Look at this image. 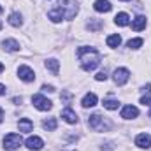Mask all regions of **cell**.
Returning <instances> with one entry per match:
<instances>
[{
    "instance_id": "cell-1",
    "label": "cell",
    "mask_w": 151,
    "mask_h": 151,
    "mask_svg": "<svg viewBox=\"0 0 151 151\" xmlns=\"http://www.w3.org/2000/svg\"><path fill=\"white\" fill-rule=\"evenodd\" d=\"M77 58L81 62V67L90 72V70H95L99 65H100V53L95 49V47H88V46H83L77 49Z\"/></svg>"
},
{
    "instance_id": "cell-2",
    "label": "cell",
    "mask_w": 151,
    "mask_h": 151,
    "mask_svg": "<svg viewBox=\"0 0 151 151\" xmlns=\"http://www.w3.org/2000/svg\"><path fill=\"white\" fill-rule=\"evenodd\" d=\"M88 125H90V128L95 130V132H107V130L111 128V121H109L107 118L100 116V114H91L90 119H88Z\"/></svg>"
},
{
    "instance_id": "cell-3",
    "label": "cell",
    "mask_w": 151,
    "mask_h": 151,
    "mask_svg": "<svg viewBox=\"0 0 151 151\" xmlns=\"http://www.w3.org/2000/svg\"><path fill=\"white\" fill-rule=\"evenodd\" d=\"M58 9L62 11L63 19H72L76 14H77V11H79L76 0H60V7Z\"/></svg>"
},
{
    "instance_id": "cell-4",
    "label": "cell",
    "mask_w": 151,
    "mask_h": 151,
    "mask_svg": "<svg viewBox=\"0 0 151 151\" xmlns=\"http://www.w3.org/2000/svg\"><path fill=\"white\" fill-rule=\"evenodd\" d=\"M2 142H4V148L7 151H14L21 146L23 141H21V135H19V134H7Z\"/></svg>"
},
{
    "instance_id": "cell-5",
    "label": "cell",
    "mask_w": 151,
    "mask_h": 151,
    "mask_svg": "<svg viewBox=\"0 0 151 151\" xmlns=\"http://www.w3.org/2000/svg\"><path fill=\"white\" fill-rule=\"evenodd\" d=\"M32 104H34V107L39 109V111H49L51 107H53V102L51 100H47L44 95H34L32 97Z\"/></svg>"
},
{
    "instance_id": "cell-6",
    "label": "cell",
    "mask_w": 151,
    "mask_h": 151,
    "mask_svg": "<svg viewBox=\"0 0 151 151\" xmlns=\"http://www.w3.org/2000/svg\"><path fill=\"white\" fill-rule=\"evenodd\" d=\"M113 79H114V83H116L118 86H123V84L130 79V72H128V69H125V67L116 69L114 74H113Z\"/></svg>"
},
{
    "instance_id": "cell-7",
    "label": "cell",
    "mask_w": 151,
    "mask_h": 151,
    "mask_svg": "<svg viewBox=\"0 0 151 151\" xmlns=\"http://www.w3.org/2000/svg\"><path fill=\"white\" fill-rule=\"evenodd\" d=\"M18 76H19V79L25 81V83H32V81L35 79L34 70H32L30 67H27V65H21V67L18 69Z\"/></svg>"
},
{
    "instance_id": "cell-8",
    "label": "cell",
    "mask_w": 151,
    "mask_h": 151,
    "mask_svg": "<svg viewBox=\"0 0 151 151\" xmlns=\"http://www.w3.org/2000/svg\"><path fill=\"white\" fill-rule=\"evenodd\" d=\"M27 148L28 150H32V151H39V150H42V146H44V142H42V139L40 137H37V135H30L28 139H27Z\"/></svg>"
},
{
    "instance_id": "cell-9",
    "label": "cell",
    "mask_w": 151,
    "mask_h": 151,
    "mask_svg": "<svg viewBox=\"0 0 151 151\" xmlns=\"http://www.w3.org/2000/svg\"><path fill=\"white\" fill-rule=\"evenodd\" d=\"M135 146H139L142 150H150L151 148V135L150 134H139L135 137Z\"/></svg>"
},
{
    "instance_id": "cell-10",
    "label": "cell",
    "mask_w": 151,
    "mask_h": 151,
    "mask_svg": "<svg viewBox=\"0 0 151 151\" xmlns=\"http://www.w3.org/2000/svg\"><path fill=\"white\" fill-rule=\"evenodd\" d=\"M137 116H139V109L134 107V106H125L121 109V118H125V119H132V118H137Z\"/></svg>"
},
{
    "instance_id": "cell-11",
    "label": "cell",
    "mask_w": 151,
    "mask_h": 151,
    "mask_svg": "<svg viewBox=\"0 0 151 151\" xmlns=\"http://www.w3.org/2000/svg\"><path fill=\"white\" fill-rule=\"evenodd\" d=\"M93 7H95L97 12H109V11L113 9V5H111L109 0H95Z\"/></svg>"
},
{
    "instance_id": "cell-12",
    "label": "cell",
    "mask_w": 151,
    "mask_h": 151,
    "mask_svg": "<svg viewBox=\"0 0 151 151\" xmlns=\"http://www.w3.org/2000/svg\"><path fill=\"white\" fill-rule=\"evenodd\" d=\"M62 118H63L69 125H74V123H77V114H76L70 107H67V109H63V111H62Z\"/></svg>"
},
{
    "instance_id": "cell-13",
    "label": "cell",
    "mask_w": 151,
    "mask_h": 151,
    "mask_svg": "<svg viewBox=\"0 0 151 151\" xmlns=\"http://www.w3.org/2000/svg\"><path fill=\"white\" fill-rule=\"evenodd\" d=\"M114 23H116L118 27H128V25H130V16H128L127 12H118L116 18H114Z\"/></svg>"
},
{
    "instance_id": "cell-14",
    "label": "cell",
    "mask_w": 151,
    "mask_h": 151,
    "mask_svg": "<svg viewBox=\"0 0 151 151\" xmlns=\"http://www.w3.org/2000/svg\"><path fill=\"white\" fill-rule=\"evenodd\" d=\"M97 100H99V99H97V95H95V93H86L81 104H83V107H86V109H88V107L97 106Z\"/></svg>"
},
{
    "instance_id": "cell-15",
    "label": "cell",
    "mask_w": 151,
    "mask_h": 151,
    "mask_svg": "<svg viewBox=\"0 0 151 151\" xmlns=\"http://www.w3.org/2000/svg\"><path fill=\"white\" fill-rule=\"evenodd\" d=\"M18 128H19V132H32V128H34V123L28 119V118H23V119H19V123H18Z\"/></svg>"
},
{
    "instance_id": "cell-16",
    "label": "cell",
    "mask_w": 151,
    "mask_h": 151,
    "mask_svg": "<svg viewBox=\"0 0 151 151\" xmlns=\"http://www.w3.org/2000/svg\"><path fill=\"white\" fill-rule=\"evenodd\" d=\"M2 46H4L5 51H18V49H19V44H18V40H14V39H5V40L2 42Z\"/></svg>"
},
{
    "instance_id": "cell-17",
    "label": "cell",
    "mask_w": 151,
    "mask_h": 151,
    "mask_svg": "<svg viewBox=\"0 0 151 151\" xmlns=\"http://www.w3.org/2000/svg\"><path fill=\"white\" fill-rule=\"evenodd\" d=\"M144 27H146V18H144V16H137V18L134 19V23H132V28H134L135 32H141Z\"/></svg>"
},
{
    "instance_id": "cell-18",
    "label": "cell",
    "mask_w": 151,
    "mask_h": 151,
    "mask_svg": "<svg viewBox=\"0 0 151 151\" xmlns=\"http://www.w3.org/2000/svg\"><path fill=\"white\" fill-rule=\"evenodd\" d=\"M47 18H49L51 21L58 23V21H62V19H63V14H62V11H60V9H51V11L47 12Z\"/></svg>"
},
{
    "instance_id": "cell-19",
    "label": "cell",
    "mask_w": 151,
    "mask_h": 151,
    "mask_svg": "<svg viewBox=\"0 0 151 151\" xmlns=\"http://www.w3.org/2000/svg\"><path fill=\"white\" fill-rule=\"evenodd\" d=\"M9 25H12V27H21V25H23L21 14H19V12H12V14L9 16Z\"/></svg>"
},
{
    "instance_id": "cell-20",
    "label": "cell",
    "mask_w": 151,
    "mask_h": 151,
    "mask_svg": "<svg viewBox=\"0 0 151 151\" xmlns=\"http://www.w3.org/2000/svg\"><path fill=\"white\" fill-rule=\"evenodd\" d=\"M46 67H47L53 74H58V70H60V63H58V60H55V58L46 60Z\"/></svg>"
},
{
    "instance_id": "cell-21",
    "label": "cell",
    "mask_w": 151,
    "mask_h": 151,
    "mask_svg": "<svg viewBox=\"0 0 151 151\" xmlns=\"http://www.w3.org/2000/svg\"><path fill=\"white\" fill-rule=\"evenodd\" d=\"M56 118H49V119H44L42 121V127L47 130V132H53V130H56Z\"/></svg>"
},
{
    "instance_id": "cell-22",
    "label": "cell",
    "mask_w": 151,
    "mask_h": 151,
    "mask_svg": "<svg viewBox=\"0 0 151 151\" xmlns=\"http://www.w3.org/2000/svg\"><path fill=\"white\" fill-rule=\"evenodd\" d=\"M119 44H121V37H119L118 34H113V35L107 37V46H109V47H118Z\"/></svg>"
},
{
    "instance_id": "cell-23",
    "label": "cell",
    "mask_w": 151,
    "mask_h": 151,
    "mask_svg": "<svg viewBox=\"0 0 151 151\" xmlns=\"http://www.w3.org/2000/svg\"><path fill=\"white\" fill-rule=\"evenodd\" d=\"M118 106H119V102H118V100H114V99H106V100H104V107H106V109H109V111L118 109Z\"/></svg>"
},
{
    "instance_id": "cell-24",
    "label": "cell",
    "mask_w": 151,
    "mask_h": 151,
    "mask_svg": "<svg viewBox=\"0 0 151 151\" xmlns=\"http://www.w3.org/2000/svg\"><path fill=\"white\" fill-rule=\"evenodd\" d=\"M142 42H144V40H142L141 37H137V39H130L127 46H128L130 49H137V47H141V46H142Z\"/></svg>"
},
{
    "instance_id": "cell-25",
    "label": "cell",
    "mask_w": 151,
    "mask_h": 151,
    "mask_svg": "<svg viewBox=\"0 0 151 151\" xmlns=\"http://www.w3.org/2000/svg\"><path fill=\"white\" fill-rule=\"evenodd\" d=\"M100 27H102V21H99V19H95V18H91L90 23H88V28H90V30H99Z\"/></svg>"
},
{
    "instance_id": "cell-26",
    "label": "cell",
    "mask_w": 151,
    "mask_h": 151,
    "mask_svg": "<svg viewBox=\"0 0 151 151\" xmlns=\"http://www.w3.org/2000/svg\"><path fill=\"white\" fill-rule=\"evenodd\" d=\"M141 104H142V106H151V93H146V95L141 99Z\"/></svg>"
},
{
    "instance_id": "cell-27",
    "label": "cell",
    "mask_w": 151,
    "mask_h": 151,
    "mask_svg": "<svg viewBox=\"0 0 151 151\" xmlns=\"http://www.w3.org/2000/svg\"><path fill=\"white\" fill-rule=\"evenodd\" d=\"M95 79H97V81H106V79H107V72H106V70L99 72V74L95 76Z\"/></svg>"
},
{
    "instance_id": "cell-28",
    "label": "cell",
    "mask_w": 151,
    "mask_h": 151,
    "mask_svg": "<svg viewBox=\"0 0 151 151\" xmlns=\"http://www.w3.org/2000/svg\"><path fill=\"white\" fill-rule=\"evenodd\" d=\"M42 90H44V91H55V88H53V86H47V84H44Z\"/></svg>"
},
{
    "instance_id": "cell-29",
    "label": "cell",
    "mask_w": 151,
    "mask_h": 151,
    "mask_svg": "<svg viewBox=\"0 0 151 151\" xmlns=\"http://www.w3.org/2000/svg\"><path fill=\"white\" fill-rule=\"evenodd\" d=\"M0 95H5V86L4 84H0Z\"/></svg>"
},
{
    "instance_id": "cell-30",
    "label": "cell",
    "mask_w": 151,
    "mask_h": 151,
    "mask_svg": "<svg viewBox=\"0 0 151 151\" xmlns=\"http://www.w3.org/2000/svg\"><path fill=\"white\" fill-rule=\"evenodd\" d=\"M12 102H14V104H21V99H18V97H16V99H12Z\"/></svg>"
},
{
    "instance_id": "cell-31",
    "label": "cell",
    "mask_w": 151,
    "mask_h": 151,
    "mask_svg": "<svg viewBox=\"0 0 151 151\" xmlns=\"http://www.w3.org/2000/svg\"><path fill=\"white\" fill-rule=\"evenodd\" d=\"M4 121V111H2V107H0V123Z\"/></svg>"
},
{
    "instance_id": "cell-32",
    "label": "cell",
    "mask_w": 151,
    "mask_h": 151,
    "mask_svg": "<svg viewBox=\"0 0 151 151\" xmlns=\"http://www.w3.org/2000/svg\"><path fill=\"white\" fill-rule=\"evenodd\" d=\"M2 70H4V65H2V63H0V74H2Z\"/></svg>"
},
{
    "instance_id": "cell-33",
    "label": "cell",
    "mask_w": 151,
    "mask_h": 151,
    "mask_svg": "<svg viewBox=\"0 0 151 151\" xmlns=\"http://www.w3.org/2000/svg\"><path fill=\"white\" fill-rule=\"evenodd\" d=\"M2 12H4V7H2V5H0V14H2Z\"/></svg>"
},
{
    "instance_id": "cell-34",
    "label": "cell",
    "mask_w": 151,
    "mask_h": 151,
    "mask_svg": "<svg viewBox=\"0 0 151 151\" xmlns=\"http://www.w3.org/2000/svg\"><path fill=\"white\" fill-rule=\"evenodd\" d=\"M0 30H2V21H0Z\"/></svg>"
},
{
    "instance_id": "cell-35",
    "label": "cell",
    "mask_w": 151,
    "mask_h": 151,
    "mask_svg": "<svg viewBox=\"0 0 151 151\" xmlns=\"http://www.w3.org/2000/svg\"><path fill=\"white\" fill-rule=\"evenodd\" d=\"M150 116H151V111H150Z\"/></svg>"
},
{
    "instance_id": "cell-36",
    "label": "cell",
    "mask_w": 151,
    "mask_h": 151,
    "mask_svg": "<svg viewBox=\"0 0 151 151\" xmlns=\"http://www.w3.org/2000/svg\"><path fill=\"white\" fill-rule=\"evenodd\" d=\"M123 2H127V0H123Z\"/></svg>"
}]
</instances>
